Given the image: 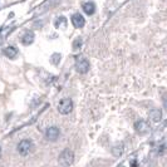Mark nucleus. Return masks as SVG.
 I'll use <instances>...</instances> for the list:
<instances>
[{"label": "nucleus", "mask_w": 167, "mask_h": 167, "mask_svg": "<svg viewBox=\"0 0 167 167\" xmlns=\"http://www.w3.org/2000/svg\"><path fill=\"white\" fill-rule=\"evenodd\" d=\"M58 162H59V164H60L62 167H69V166L74 162V153H73V151L65 148V149L59 154Z\"/></svg>", "instance_id": "obj_1"}, {"label": "nucleus", "mask_w": 167, "mask_h": 167, "mask_svg": "<svg viewBox=\"0 0 167 167\" xmlns=\"http://www.w3.org/2000/svg\"><path fill=\"white\" fill-rule=\"evenodd\" d=\"M33 148H34V144L30 139H22L18 143V147H17L20 156H28L33 151Z\"/></svg>", "instance_id": "obj_2"}, {"label": "nucleus", "mask_w": 167, "mask_h": 167, "mask_svg": "<svg viewBox=\"0 0 167 167\" xmlns=\"http://www.w3.org/2000/svg\"><path fill=\"white\" fill-rule=\"evenodd\" d=\"M73 109V102L69 98H63L58 103V112L60 114H68Z\"/></svg>", "instance_id": "obj_3"}, {"label": "nucleus", "mask_w": 167, "mask_h": 167, "mask_svg": "<svg viewBox=\"0 0 167 167\" xmlns=\"http://www.w3.org/2000/svg\"><path fill=\"white\" fill-rule=\"evenodd\" d=\"M75 69L80 74H86L89 70V62L86 58H79L75 62Z\"/></svg>", "instance_id": "obj_4"}, {"label": "nucleus", "mask_w": 167, "mask_h": 167, "mask_svg": "<svg viewBox=\"0 0 167 167\" xmlns=\"http://www.w3.org/2000/svg\"><path fill=\"white\" fill-rule=\"evenodd\" d=\"M134 129H136V132L139 133V134H146V133L149 132L151 127H149V124H148L147 121L139 119V121H137V122L134 123Z\"/></svg>", "instance_id": "obj_5"}, {"label": "nucleus", "mask_w": 167, "mask_h": 167, "mask_svg": "<svg viewBox=\"0 0 167 167\" xmlns=\"http://www.w3.org/2000/svg\"><path fill=\"white\" fill-rule=\"evenodd\" d=\"M59 136H60V131H59V128L58 127H49V128H47V131H45V138L48 139V141H50V142H54V141H57L58 138H59Z\"/></svg>", "instance_id": "obj_6"}, {"label": "nucleus", "mask_w": 167, "mask_h": 167, "mask_svg": "<svg viewBox=\"0 0 167 167\" xmlns=\"http://www.w3.org/2000/svg\"><path fill=\"white\" fill-rule=\"evenodd\" d=\"M72 24L74 25V28L80 29V28L84 27V24H86V19L83 18V15H82V14L77 13V14H74V15L72 17Z\"/></svg>", "instance_id": "obj_7"}, {"label": "nucleus", "mask_w": 167, "mask_h": 167, "mask_svg": "<svg viewBox=\"0 0 167 167\" xmlns=\"http://www.w3.org/2000/svg\"><path fill=\"white\" fill-rule=\"evenodd\" d=\"M82 9L87 15H93L96 13V4L93 2H86L82 4Z\"/></svg>", "instance_id": "obj_8"}, {"label": "nucleus", "mask_w": 167, "mask_h": 167, "mask_svg": "<svg viewBox=\"0 0 167 167\" xmlns=\"http://www.w3.org/2000/svg\"><path fill=\"white\" fill-rule=\"evenodd\" d=\"M34 33L33 32H27L24 35H23V38H22V43L24 44V45H30L33 42H34Z\"/></svg>", "instance_id": "obj_9"}, {"label": "nucleus", "mask_w": 167, "mask_h": 167, "mask_svg": "<svg viewBox=\"0 0 167 167\" xmlns=\"http://www.w3.org/2000/svg\"><path fill=\"white\" fill-rule=\"evenodd\" d=\"M149 118L153 121V122H159L162 119V112L157 108H153L149 111Z\"/></svg>", "instance_id": "obj_10"}, {"label": "nucleus", "mask_w": 167, "mask_h": 167, "mask_svg": "<svg viewBox=\"0 0 167 167\" xmlns=\"http://www.w3.org/2000/svg\"><path fill=\"white\" fill-rule=\"evenodd\" d=\"M4 54L9 59H15L18 55V50L14 47H7V48H4Z\"/></svg>", "instance_id": "obj_11"}, {"label": "nucleus", "mask_w": 167, "mask_h": 167, "mask_svg": "<svg viewBox=\"0 0 167 167\" xmlns=\"http://www.w3.org/2000/svg\"><path fill=\"white\" fill-rule=\"evenodd\" d=\"M112 153H113V156L119 157V156L123 153V144H122V143H118V144L113 146V148H112Z\"/></svg>", "instance_id": "obj_12"}, {"label": "nucleus", "mask_w": 167, "mask_h": 167, "mask_svg": "<svg viewBox=\"0 0 167 167\" xmlns=\"http://www.w3.org/2000/svg\"><path fill=\"white\" fill-rule=\"evenodd\" d=\"M60 59H62V55L59 53H54L52 57H50V63L54 64V65H58L60 63Z\"/></svg>", "instance_id": "obj_13"}, {"label": "nucleus", "mask_w": 167, "mask_h": 167, "mask_svg": "<svg viewBox=\"0 0 167 167\" xmlns=\"http://www.w3.org/2000/svg\"><path fill=\"white\" fill-rule=\"evenodd\" d=\"M65 23H67L65 18H64V17H60V18L57 20V23H55V27H57V28H60V25H62V24H65Z\"/></svg>", "instance_id": "obj_14"}, {"label": "nucleus", "mask_w": 167, "mask_h": 167, "mask_svg": "<svg viewBox=\"0 0 167 167\" xmlns=\"http://www.w3.org/2000/svg\"><path fill=\"white\" fill-rule=\"evenodd\" d=\"M77 45H78V47H79V45H80V39H77V40H75V42H74V49H75V48H77Z\"/></svg>", "instance_id": "obj_15"}, {"label": "nucleus", "mask_w": 167, "mask_h": 167, "mask_svg": "<svg viewBox=\"0 0 167 167\" xmlns=\"http://www.w3.org/2000/svg\"><path fill=\"white\" fill-rule=\"evenodd\" d=\"M0 157H2V147H0Z\"/></svg>", "instance_id": "obj_16"}]
</instances>
